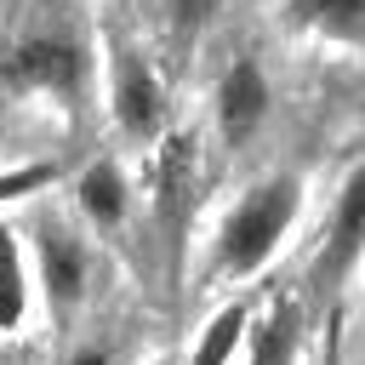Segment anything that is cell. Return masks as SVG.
Segmentation results:
<instances>
[{
    "instance_id": "obj_1",
    "label": "cell",
    "mask_w": 365,
    "mask_h": 365,
    "mask_svg": "<svg viewBox=\"0 0 365 365\" xmlns=\"http://www.w3.org/2000/svg\"><path fill=\"white\" fill-rule=\"evenodd\" d=\"M0 91L17 103H86L97 97V34L68 17H34L0 46Z\"/></svg>"
},
{
    "instance_id": "obj_2",
    "label": "cell",
    "mask_w": 365,
    "mask_h": 365,
    "mask_svg": "<svg viewBox=\"0 0 365 365\" xmlns=\"http://www.w3.org/2000/svg\"><path fill=\"white\" fill-rule=\"evenodd\" d=\"M97 103L131 148L171 137V86L148 29H97Z\"/></svg>"
},
{
    "instance_id": "obj_3",
    "label": "cell",
    "mask_w": 365,
    "mask_h": 365,
    "mask_svg": "<svg viewBox=\"0 0 365 365\" xmlns=\"http://www.w3.org/2000/svg\"><path fill=\"white\" fill-rule=\"evenodd\" d=\"M297 217H302V177L297 171H268V177L245 182L228 200V211L217 217L211 274L228 279V285L257 279L285 251V240L297 234Z\"/></svg>"
},
{
    "instance_id": "obj_4",
    "label": "cell",
    "mask_w": 365,
    "mask_h": 365,
    "mask_svg": "<svg viewBox=\"0 0 365 365\" xmlns=\"http://www.w3.org/2000/svg\"><path fill=\"white\" fill-rule=\"evenodd\" d=\"M17 228L29 240L40 308L51 314V325H68L86 308L91 285H97V240L86 234V222L74 211H51V205H40L34 217H23Z\"/></svg>"
},
{
    "instance_id": "obj_5",
    "label": "cell",
    "mask_w": 365,
    "mask_h": 365,
    "mask_svg": "<svg viewBox=\"0 0 365 365\" xmlns=\"http://www.w3.org/2000/svg\"><path fill=\"white\" fill-rule=\"evenodd\" d=\"M205 108H211V137H217L222 148H234V154L251 148L257 131H262L268 114H274V74H268V57L251 51V46L228 51V57L217 63V74H211Z\"/></svg>"
},
{
    "instance_id": "obj_6",
    "label": "cell",
    "mask_w": 365,
    "mask_h": 365,
    "mask_svg": "<svg viewBox=\"0 0 365 365\" xmlns=\"http://www.w3.org/2000/svg\"><path fill=\"white\" fill-rule=\"evenodd\" d=\"M68 194H74V217L86 222L91 240H120L137 217V182H131L120 154H91L74 171Z\"/></svg>"
},
{
    "instance_id": "obj_7",
    "label": "cell",
    "mask_w": 365,
    "mask_h": 365,
    "mask_svg": "<svg viewBox=\"0 0 365 365\" xmlns=\"http://www.w3.org/2000/svg\"><path fill=\"white\" fill-rule=\"evenodd\" d=\"M365 257V165H354L331 200V217H325V234H319V251H314V285H342Z\"/></svg>"
},
{
    "instance_id": "obj_8",
    "label": "cell",
    "mask_w": 365,
    "mask_h": 365,
    "mask_svg": "<svg viewBox=\"0 0 365 365\" xmlns=\"http://www.w3.org/2000/svg\"><path fill=\"white\" fill-rule=\"evenodd\" d=\"M291 40L325 51H365V0H274Z\"/></svg>"
},
{
    "instance_id": "obj_9",
    "label": "cell",
    "mask_w": 365,
    "mask_h": 365,
    "mask_svg": "<svg viewBox=\"0 0 365 365\" xmlns=\"http://www.w3.org/2000/svg\"><path fill=\"white\" fill-rule=\"evenodd\" d=\"M148 6V40L165 51H200L234 11V0H143Z\"/></svg>"
},
{
    "instance_id": "obj_10",
    "label": "cell",
    "mask_w": 365,
    "mask_h": 365,
    "mask_svg": "<svg viewBox=\"0 0 365 365\" xmlns=\"http://www.w3.org/2000/svg\"><path fill=\"white\" fill-rule=\"evenodd\" d=\"M40 308V291H34V262H29V240L17 222H0V342L6 336H23L29 319Z\"/></svg>"
},
{
    "instance_id": "obj_11",
    "label": "cell",
    "mask_w": 365,
    "mask_h": 365,
    "mask_svg": "<svg viewBox=\"0 0 365 365\" xmlns=\"http://www.w3.org/2000/svg\"><path fill=\"white\" fill-rule=\"evenodd\" d=\"M297 342H302V308L291 297H274L262 314H251L245 365H297Z\"/></svg>"
},
{
    "instance_id": "obj_12",
    "label": "cell",
    "mask_w": 365,
    "mask_h": 365,
    "mask_svg": "<svg viewBox=\"0 0 365 365\" xmlns=\"http://www.w3.org/2000/svg\"><path fill=\"white\" fill-rule=\"evenodd\" d=\"M245 336H251V302L245 297H228L205 325H200V342L188 354V365H234L245 354Z\"/></svg>"
},
{
    "instance_id": "obj_13",
    "label": "cell",
    "mask_w": 365,
    "mask_h": 365,
    "mask_svg": "<svg viewBox=\"0 0 365 365\" xmlns=\"http://www.w3.org/2000/svg\"><path fill=\"white\" fill-rule=\"evenodd\" d=\"M63 365H114V348L108 342H74L63 354Z\"/></svg>"
}]
</instances>
